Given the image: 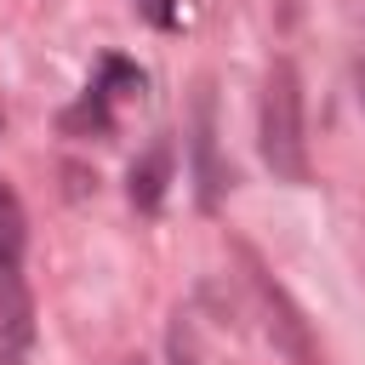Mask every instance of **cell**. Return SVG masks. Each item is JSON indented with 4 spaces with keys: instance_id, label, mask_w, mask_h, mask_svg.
Listing matches in <instances>:
<instances>
[{
    "instance_id": "6da1fadb",
    "label": "cell",
    "mask_w": 365,
    "mask_h": 365,
    "mask_svg": "<svg viewBox=\"0 0 365 365\" xmlns=\"http://www.w3.org/2000/svg\"><path fill=\"white\" fill-rule=\"evenodd\" d=\"M257 137H262V160L274 177L285 182H308V137H302V80H297V63L279 57L262 80V120H257Z\"/></svg>"
},
{
    "instance_id": "7a4b0ae2",
    "label": "cell",
    "mask_w": 365,
    "mask_h": 365,
    "mask_svg": "<svg viewBox=\"0 0 365 365\" xmlns=\"http://www.w3.org/2000/svg\"><path fill=\"white\" fill-rule=\"evenodd\" d=\"M29 342H34V302H29L23 268H0V359L23 365Z\"/></svg>"
},
{
    "instance_id": "3957f363",
    "label": "cell",
    "mask_w": 365,
    "mask_h": 365,
    "mask_svg": "<svg viewBox=\"0 0 365 365\" xmlns=\"http://www.w3.org/2000/svg\"><path fill=\"white\" fill-rule=\"evenodd\" d=\"M251 279H257V291H262V302H268V314H274L268 325H274V336H279V348H285V354H297V359L308 365V359H314V348H308V331H302V319H297V308L285 302V291H279V285H274V279H268V274H262L257 262H251Z\"/></svg>"
},
{
    "instance_id": "277c9868",
    "label": "cell",
    "mask_w": 365,
    "mask_h": 365,
    "mask_svg": "<svg viewBox=\"0 0 365 365\" xmlns=\"http://www.w3.org/2000/svg\"><path fill=\"white\" fill-rule=\"evenodd\" d=\"M165 182H171V148L160 143V148H148L143 160H131L125 194H131V205H137V211H160V200H165Z\"/></svg>"
},
{
    "instance_id": "5b68a950",
    "label": "cell",
    "mask_w": 365,
    "mask_h": 365,
    "mask_svg": "<svg viewBox=\"0 0 365 365\" xmlns=\"http://www.w3.org/2000/svg\"><path fill=\"white\" fill-rule=\"evenodd\" d=\"M194 165H200V205H217L228 171L217 165V143H211V97H200L194 108Z\"/></svg>"
},
{
    "instance_id": "8992f818",
    "label": "cell",
    "mask_w": 365,
    "mask_h": 365,
    "mask_svg": "<svg viewBox=\"0 0 365 365\" xmlns=\"http://www.w3.org/2000/svg\"><path fill=\"white\" fill-rule=\"evenodd\" d=\"M23 205H17V194L0 182V268H23Z\"/></svg>"
},
{
    "instance_id": "52a82bcc",
    "label": "cell",
    "mask_w": 365,
    "mask_h": 365,
    "mask_svg": "<svg viewBox=\"0 0 365 365\" xmlns=\"http://www.w3.org/2000/svg\"><path fill=\"white\" fill-rule=\"evenodd\" d=\"M108 125H114V120H108V103H103V91H86V97H80V103L63 114V131H97V137H103Z\"/></svg>"
},
{
    "instance_id": "ba28073f",
    "label": "cell",
    "mask_w": 365,
    "mask_h": 365,
    "mask_svg": "<svg viewBox=\"0 0 365 365\" xmlns=\"http://www.w3.org/2000/svg\"><path fill=\"white\" fill-rule=\"evenodd\" d=\"M103 97L108 91H143V68H131V63H120V57H108L103 63V86H97Z\"/></svg>"
},
{
    "instance_id": "9c48e42d",
    "label": "cell",
    "mask_w": 365,
    "mask_h": 365,
    "mask_svg": "<svg viewBox=\"0 0 365 365\" xmlns=\"http://www.w3.org/2000/svg\"><path fill=\"white\" fill-rule=\"evenodd\" d=\"M0 131H6V108H0Z\"/></svg>"
},
{
    "instance_id": "30bf717a",
    "label": "cell",
    "mask_w": 365,
    "mask_h": 365,
    "mask_svg": "<svg viewBox=\"0 0 365 365\" xmlns=\"http://www.w3.org/2000/svg\"><path fill=\"white\" fill-rule=\"evenodd\" d=\"M359 86H365V74H359Z\"/></svg>"
}]
</instances>
